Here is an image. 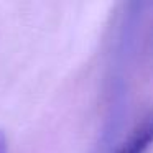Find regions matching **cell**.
I'll list each match as a JSON object with an SVG mask.
<instances>
[{"label":"cell","instance_id":"6da1fadb","mask_svg":"<svg viewBox=\"0 0 153 153\" xmlns=\"http://www.w3.org/2000/svg\"><path fill=\"white\" fill-rule=\"evenodd\" d=\"M153 146V109L142 117L114 153H146Z\"/></svg>","mask_w":153,"mask_h":153},{"label":"cell","instance_id":"7a4b0ae2","mask_svg":"<svg viewBox=\"0 0 153 153\" xmlns=\"http://www.w3.org/2000/svg\"><path fill=\"white\" fill-rule=\"evenodd\" d=\"M0 153H8V140L4 130H0Z\"/></svg>","mask_w":153,"mask_h":153}]
</instances>
